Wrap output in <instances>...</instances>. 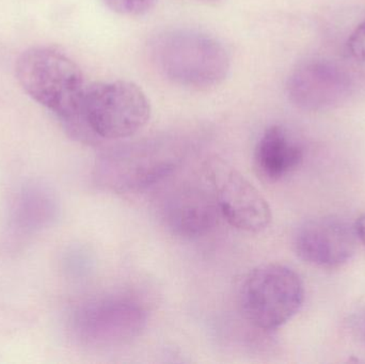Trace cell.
Returning a JSON list of instances; mask_svg holds the SVG:
<instances>
[{
	"mask_svg": "<svg viewBox=\"0 0 365 364\" xmlns=\"http://www.w3.org/2000/svg\"><path fill=\"white\" fill-rule=\"evenodd\" d=\"M151 106L145 92L130 81L86 85L73 132L86 140H121L145 128Z\"/></svg>",
	"mask_w": 365,
	"mask_h": 364,
	"instance_id": "cell-1",
	"label": "cell"
},
{
	"mask_svg": "<svg viewBox=\"0 0 365 364\" xmlns=\"http://www.w3.org/2000/svg\"><path fill=\"white\" fill-rule=\"evenodd\" d=\"M16 76L26 93L73 130L86 85L81 68L61 51L32 47L17 60Z\"/></svg>",
	"mask_w": 365,
	"mask_h": 364,
	"instance_id": "cell-2",
	"label": "cell"
},
{
	"mask_svg": "<svg viewBox=\"0 0 365 364\" xmlns=\"http://www.w3.org/2000/svg\"><path fill=\"white\" fill-rule=\"evenodd\" d=\"M152 56L167 79L197 89L219 85L227 77L231 64L222 43L190 29L160 34L152 43Z\"/></svg>",
	"mask_w": 365,
	"mask_h": 364,
	"instance_id": "cell-3",
	"label": "cell"
},
{
	"mask_svg": "<svg viewBox=\"0 0 365 364\" xmlns=\"http://www.w3.org/2000/svg\"><path fill=\"white\" fill-rule=\"evenodd\" d=\"M238 299L240 311L249 324L259 331H276L302 309L304 282L287 265H259L245 277Z\"/></svg>",
	"mask_w": 365,
	"mask_h": 364,
	"instance_id": "cell-4",
	"label": "cell"
},
{
	"mask_svg": "<svg viewBox=\"0 0 365 364\" xmlns=\"http://www.w3.org/2000/svg\"><path fill=\"white\" fill-rule=\"evenodd\" d=\"M147 324V310L138 301L126 295H106L75 309L71 331L81 345L105 350L128 345L140 337Z\"/></svg>",
	"mask_w": 365,
	"mask_h": 364,
	"instance_id": "cell-5",
	"label": "cell"
},
{
	"mask_svg": "<svg viewBox=\"0 0 365 364\" xmlns=\"http://www.w3.org/2000/svg\"><path fill=\"white\" fill-rule=\"evenodd\" d=\"M184 154L180 147L155 142L113 150L96 160L93 177L109 192H137L173 175Z\"/></svg>",
	"mask_w": 365,
	"mask_h": 364,
	"instance_id": "cell-6",
	"label": "cell"
},
{
	"mask_svg": "<svg viewBox=\"0 0 365 364\" xmlns=\"http://www.w3.org/2000/svg\"><path fill=\"white\" fill-rule=\"evenodd\" d=\"M221 216L237 230L261 233L272 224V209L261 192L234 167L221 160L205 165Z\"/></svg>",
	"mask_w": 365,
	"mask_h": 364,
	"instance_id": "cell-7",
	"label": "cell"
},
{
	"mask_svg": "<svg viewBox=\"0 0 365 364\" xmlns=\"http://www.w3.org/2000/svg\"><path fill=\"white\" fill-rule=\"evenodd\" d=\"M355 224L339 216H319L302 222L293 246L300 260L319 269H336L349 262L358 247Z\"/></svg>",
	"mask_w": 365,
	"mask_h": 364,
	"instance_id": "cell-8",
	"label": "cell"
},
{
	"mask_svg": "<svg viewBox=\"0 0 365 364\" xmlns=\"http://www.w3.org/2000/svg\"><path fill=\"white\" fill-rule=\"evenodd\" d=\"M351 80L346 73L329 62H304L293 71L287 93L296 106L323 110L341 104L349 96Z\"/></svg>",
	"mask_w": 365,
	"mask_h": 364,
	"instance_id": "cell-9",
	"label": "cell"
},
{
	"mask_svg": "<svg viewBox=\"0 0 365 364\" xmlns=\"http://www.w3.org/2000/svg\"><path fill=\"white\" fill-rule=\"evenodd\" d=\"M221 214L212 189L184 185L169 192L162 205V219L175 236L195 239L214 230Z\"/></svg>",
	"mask_w": 365,
	"mask_h": 364,
	"instance_id": "cell-10",
	"label": "cell"
},
{
	"mask_svg": "<svg viewBox=\"0 0 365 364\" xmlns=\"http://www.w3.org/2000/svg\"><path fill=\"white\" fill-rule=\"evenodd\" d=\"M253 158L257 175L264 181L274 183L299 168L304 149L284 128L272 125L257 141Z\"/></svg>",
	"mask_w": 365,
	"mask_h": 364,
	"instance_id": "cell-11",
	"label": "cell"
},
{
	"mask_svg": "<svg viewBox=\"0 0 365 364\" xmlns=\"http://www.w3.org/2000/svg\"><path fill=\"white\" fill-rule=\"evenodd\" d=\"M58 203L48 188L30 185L21 190L15 203V226L21 231L32 232L49 226L56 219Z\"/></svg>",
	"mask_w": 365,
	"mask_h": 364,
	"instance_id": "cell-12",
	"label": "cell"
},
{
	"mask_svg": "<svg viewBox=\"0 0 365 364\" xmlns=\"http://www.w3.org/2000/svg\"><path fill=\"white\" fill-rule=\"evenodd\" d=\"M115 12L122 15H141L153 6L155 0H103Z\"/></svg>",
	"mask_w": 365,
	"mask_h": 364,
	"instance_id": "cell-13",
	"label": "cell"
},
{
	"mask_svg": "<svg viewBox=\"0 0 365 364\" xmlns=\"http://www.w3.org/2000/svg\"><path fill=\"white\" fill-rule=\"evenodd\" d=\"M347 46L355 59L365 63V19L349 36Z\"/></svg>",
	"mask_w": 365,
	"mask_h": 364,
	"instance_id": "cell-14",
	"label": "cell"
},
{
	"mask_svg": "<svg viewBox=\"0 0 365 364\" xmlns=\"http://www.w3.org/2000/svg\"><path fill=\"white\" fill-rule=\"evenodd\" d=\"M354 331L359 338L360 341L365 344V311L360 313L354 321Z\"/></svg>",
	"mask_w": 365,
	"mask_h": 364,
	"instance_id": "cell-15",
	"label": "cell"
},
{
	"mask_svg": "<svg viewBox=\"0 0 365 364\" xmlns=\"http://www.w3.org/2000/svg\"><path fill=\"white\" fill-rule=\"evenodd\" d=\"M355 227L359 241L365 246V214L358 218L357 222H355Z\"/></svg>",
	"mask_w": 365,
	"mask_h": 364,
	"instance_id": "cell-16",
	"label": "cell"
}]
</instances>
